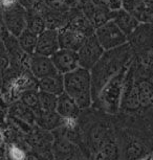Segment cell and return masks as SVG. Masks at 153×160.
<instances>
[{
  "label": "cell",
  "instance_id": "22",
  "mask_svg": "<svg viewBox=\"0 0 153 160\" xmlns=\"http://www.w3.org/2000/svg\"><path fill=\"white\" fill-rule=\"evenodd\" d=\"M137 90H139V98L140 105H148V102L152 98V89L148 82L142 81L136 83Z\"/></svg>",
  "mask_w": 153,
  "mask_h": 160
},
{
  "label": "cell",
  "instance_id": "5",
  "mask_svg": "<svg viewBox=\"0 0 153 160\" xmlns=\"http://www.w3.org/2000/svg\"><path fill=\"white\" fill-rule=\"evenodd\" d=\"M104 51V48L101 46L94 34L87 37L80 49L77 51L79 57V66L90 70L100 60Z\"/></svg>",
  "mask_w": 153,
  "mask_h": 160
},
{
  "label": "cell",
  "instance_id": "1",
  "mask_svg": "<svg viewBox=\"0 0 153 160\" xmlns=\"http://www.w3.org/2000/svg\"><path fill=\"white\" fill-rule=\"evenodd\" d=\"M132 48L126 43L113 49L105 50L100 60L90 69L92 82V101L97 99L101 89L113 75L127 65Z\"/></svg>",
  "mask_w": 153,
  "mask_h": 160
},
{
  "label": "cell",
  "instance_id": "25",
  "mask_svg": "<svg viewBox=\"0 0 153 160\" xmlns=\"http://www.w3.org/2000/svg\"><path fill=\"white\" fill-rule=\"evenodd\" d=\"M0 3L7 10V8H10L14 7V5H16L18 3V0H0Z\"/></svg>",
  "mask_w": 153,
  "mask_h": 160
},
{
  "label": "cell",
  "instance_id": "19",
  "mask_svg": "<svg viewBox=\"0 0 153 160\" xmlns=\"http://www.w3.org/2000/svg\"><path fill=\"white\" fill-rule=\"evenodd\" d=\"M12 112L16 115L18 119L24 120L26 122H34L36 120V114L32 109H29L28 106H25L22 102H18L12 107Z\"/></svg>",
  "mask_w": 153,
  "mask_h": 160
},
{
  "label": "cell",
  "instance_id": "23",
  "mask_svg": "<svg viewBox=\"0 0 153 160\" xmlns=\"http://www.w3.org/2000/svg\"><path fill=\"white\" fill-rule=\"evenodd\" d=\"M143 0H123V8L125 11L132 14L140 4L143 3Z\"/></svg>",
  "mask_w": 153,
  "mask_h": 160
},
{
  "label": "cell",
  "instance_id": "20",
  "mask_svg": "<svg viewBox=\"0 0 153 160\" xmlns=\"http://www.w3.org/2000/svg\"><path fill=\"white\" fill-rule=\"evenodd\" d=\"M21 102L25 106H28L29 109H32L35 112V114L40 109L39 105V91L34 89L26 90L21 95Z\"/></svg>",
  "mask_w": 153,
  "mask_h": 160
},
{
  "label": "cell",
  "instance_id": "11",
  "mask_svg": "<svg viewBox=\"0 0 153 160\" xmlns=\"http://www.w3.org/2000/svg\"><path fill=\"white\" fill-rule=\"evenodd\" d=\"M29 70L37 80H41L43 78L58 73L50 57L37 55V53H34L31 57Z\"/></svg>",
  "mask_w": 153,
  "mask_h": 160
},
{
  "label": "cell",
  "instance_id": "6",
  "mask_svg": "<svg viewBox=\"0 0 153 160\" xmlns=\"http://www.w3.org/2000/svg\"><path fill=\"white\" fill-rule=\"evenodd\" d=\"M133 72H134V66L133 64H131L128 67L127 73H126L124 80V88H123V94L121 101L122 107L129 111L136 110L140 105L137 85L134 82V78H133Z\"/></svg>",
  "mask_w": 153,
  "mask_h": 160
},
{
  "label": "cell",
  "instance_id": "14",
  "mask_svg": "<svg viewBox=\"0 0 153 160\" xmlns=\"http://www.w3.org/2000/svg\"><path fill=\"white\" fill-rule=\"evenodd\" d=\"M56 111L60 116H62L64 119H74L79 115L80 108L77 105V102L70 98L69 95L63 92L60 94L57 99Z\"/></svg>",
  "mask_w": 153,
  "mask_h": 160
},
{
  "label": "cell",
  "instance_id": "24",
  "mask_svg": "<svg viewBox=\"0 0 153 160\" xmlns=\"http://www.w3.org/2000/svg\"><path fill=\"white\" fill-rule=\"evenodd\" d=\"M106 3L111 12L119 11L123 8V0H106Z\"/></svg>",
  "mask_w": 153,
  "mask_h": 160
},
{
  "label": "cell",
  "instance_id": "7",
  "mask_svg": "<svg viewBox=\"0 0 153 160\" xmlns=\"http://www.w3.org/2000/svg\"><path fill=\"white\" fill-rule=\"evenodd\" d=\"M4 22L10 34L18 38L26 28V10L19 3L7 8L4 13Z\"/></svg>",
  "mask_w": 153,
  "mask_h": 160
},
{
  "label": "cell",
  "instance_id": "26",
  "mask_svg": "<svg viewBox=\"0 0 153 160\" xmlns=\"http://www.w3.org/2000/svg\"><path fill=\"white\" fill-rule=\"evenodd\" d=\"M18 3L24 8H31L35 4V0H18Z\"/></svg>",
  "mask_w": 153,
  "mask_h": 160
},
{
  "label": "cell",
  "instance_id": "3",
  "mask_svg": "<svg viewBox=\"0 0 153 160\" xmlns=\"http://www.w3.org/2000/svg\"><path fill=\"white\" fill-rule=\"evenodd\" d=\"M128 65L123 67L118 73L115 74L108 82L103 86L99 93L97 101L101 107L108 113L115 114L119 112L121 107L124 80L128 70Z\"/></svg>",
  "mask_w": 153,
  "mask_h": 160
},
{
  "label": "cell",
  "instance_id": "15",
  "mask_svg": "<svg viewBox=\"0 0 153 160\" xmlns=\"http://www.w3.org/2000/svg\"><path fill=\"white\" fill-rule=\"evenodd\" d=\"M38 87L41 91L59 96L64 92V75L58 72L57 74L38 80Z\"/></svg>",
  "mask_w": 153,
  "mask_h": 160
},
{
  "label": "cell",
  "instance_id": "28",
  "mask_svg": "<svg viewBox=\"0 0 153 160\" xmlns=\"http://www.w3.org/2000/svg\"><path fill=\"white\" fill-rule=\"evenodd\" d=\"M143 1H144V3H146V4L153 7V0H143Z\"/></svg>",
  "mask_w": 153,
  "mask_h": 160
},
{
  "label": "cell",
  "instance_id": "13",
  "mask_svg": "<svg viewBox=\"0 0 153 160\" xmlns=\"http://www.w3.org/2000/svg\"><path fill=\"white\" fill-rule=\"evenodd\" d=\"M111 20L119 26V28L121 29L127 37L140 24V21L137 20L132 14L125 11L124 8L111 12Z\"/></svg>",
  "mask_w": 153,
  "mask_h": 160
},
{
  "label": "cell",
  "instance_id": "17",
  "mask_svg": "<svg viewBox=\"0 0 153 160\" xmlns=\"http://www.w3.org/2000/svg\"><path fill=\"white\" fill-rule=\"evenodd\" d=\"M18 39V43L23 52L28 53L29 56H33L35 53L36 46H37V40L38 35L34 34L33 32L29 31L28 28H25L21 34L19 35Z\"/></svg>",
  "mask_w": 153,
  "mask_h": 160
},
{
  "label": "cell",
  "instance_id": "2",
  "mask_svg": "<svg viewBox=\"0 0 153 160\" xmlns=\"http://www.w3.org/2000/svg\"><path fill=\"white\" fill-rule=\"evenodd\" d=\"M64 75V92L70 96L80 109L88 108L92 102V82L90 70L78 67Z\"/></svg>",
  "mask_w": 153,
  "mask_h": 160
},
{
  "label": "cell",
  "instance_id": "18",
  "mask_svg": "<svg viewBox=\"0 0 153 160\" xmlns=\"http://www.w3.org/2000/svg\"><path fill=\"white\" fill-rule=\"evenodd\" d=\"M26 28L36 35H40L46 29V22L41 15L37 13H26Z\"/></svg>",
  "mask_w": 153,
  "mask_h": 160
},
{
  "label": "cell",
  "instance_id": "27",
  "mask_svg": "<svg viewBox=\"0 0 153 160\" xmlns=\"http://www.w3.org/2000/svg\"><path fill=\"white\" fill-rule=\"evenodd\" d=\"M0 160H5V152L3 148L0 147Z\"/></svg>",
  "mask_w": 153,
  "mask_h": 160
},
{
  "label": "cell",
  "instance_id": "21",
  "mask_svg": "<svg viewBox=\"0 0 153 160\" xmlns=\"http://www.w3.org/2000/svg\"><path fill=\"white\" fill-rule=\"evenodd\" d=\"M58 96L48 92H44L39 90V105L40 109L44 111H55L57 106Z\"/></svg>",
  "mask_w": 153,
  "mask_h": 160
},
{
  "label": "cell",
  "instance_id": "8",
  "mask_svg": "<svg viewBox=\"0 0 153 160\" xmlns=\"http://www.w3.org/2000/svg\"><path fill=\"white\" fill-rule=\"evenodd\" d=\"M87 37L84 32L78 31L76 28H73L65 24L63 28L58 29V39L60 48L78 51L80 47L85 42Z\"/></svg>",
  "mask_w": 153,
  "mask_h": 160
},
{
  "label": "cell",
  "instance_id": "10",
  "mask_svg": "<svg viewBox=\"0 0 153 160\" xmlns=\"http://www.w3.org/2000/svg\"><path fill=\"white\" fill-rule=\"evenodd\" d=\"M59 49L60 45L58 39V31L57 29L46 28L40 35H38L35 53L45 57H52Z\"/></svg>",
  "mask_w": 153,
  "mask_h": 160
},
{
  "label": "cell",
  "instance_id": "16",
  "mask_svg": "<svg viewBox=\"0 0 153 160\" xmlns=\"http://www.w3.org/2000/svg\"><path fill=\"white\" fill-rule=\"evenodd\" d=\"M62 116H60L57 111H44L39 110L36 113V122L41 128L45 130H53L60 127V125L63 122Z\"/></svg>",
  "mask_w": 153,
  "mask_h": 160
},
{
  "label": "cell",
  "instance_id": "9",
  "mask_svg": "<svg viewBox=\"0 0 153 160\" xmlns=\"http://www.w3.org/2000/svg\"><path fill=\"white\" fill-rule=\"evenodd\" d=\"M57 71L61 74H65L79 67V57L74 50L60 48L50 57Z\"/></svg>",
  "mask_w": 153,
  "mask_h": 160
},
{
  "label": "cell",
  "instance_id": "12",
  "mask_svg": "<svg viewBox=\"0 0 153 160\" xmlns=\"http://www.w3.org/2000/svg\"><path fill=\"white\" fill-rule=\"evenodd\" d=\"M153 40V23H140L128 36L127 43L131 48H146Z\"/></svg>",
  "mask_w": 153,
  "mask_h": 160
},
{
  "label": "cell",
  "instance_id": "4",
  "mask_svg": "<svg viewBox=\"0 0 153 160\" xmlns=\"http://www.w3.org/2000/svg\"><path fill=\"white\" fill-rule=\"evenodd\" d=\"M94 35L104 50L120 47L126 44L128 41V37L112 20H108L107 22L95 28Z\"/></svg>",
  "mask_w": 153,
  "mask_h": 160
}]
</instances>
